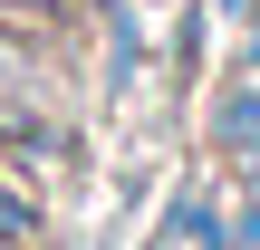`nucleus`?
<instances>
[{"label": "nucleus", "mask_w": 260, "mask_h": 250, "mask_svg": "<svg viewBox=\"0 0 260 250\" xmlns=\"http://www.w3.org/2000/svg\"><path fill=\"white\" fill-rule=\"evenodd\" d=\"M10 77H19V58H10V48H0V96H10Z\"/></svg>", "instance_id": "f03ea898"}, {"label": "nucleus", "mask_w": 260, "mask_h": 250, "mask_svg": "<svg viewBox=\"0 0 260 250\" xmlns=\"http://www.w3.org/2000/svg\"><path fill=\"white\" fill-rule=\"evenodd\" d=\"M39 10H48V0H39Z\"/></svg>", "instance_id": "20e7f679"}, {"label": "nucleus", "mask_w": 260, "mask_h": 250, "mask_svg": "<svg viewBox=\"0 0 260 250\" xmlns=\"http://www.w3.org/2000/svg\"><path fill=\"white\" fill-rule=\"evenodd\" d=\"M0 10H39V0H0Z\"/></svg>", "instance_id": "7ed1b4c3"}, {"label": "nucleus", "mask_w": 260, "mask_h": 250, "mask_svg": "<svg viewBox=\"0 0 260 250\" xmlns=\"http://www.w3.org/2000/svg\"><path fill=\"white\" fill-rule=\"evenodd\" d=\"M212 135H222V145H232V154H241V145H260V96H232V106H222V125H212Z\"/></svg>", "instance_id": "f257e3e1"}]
</instances>
